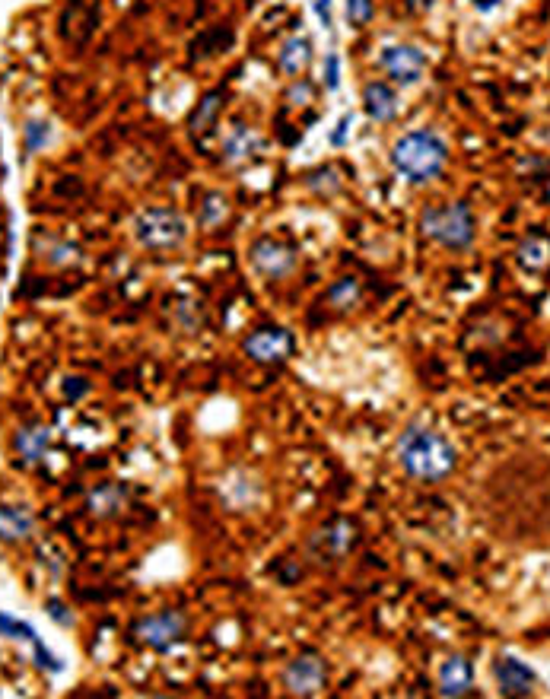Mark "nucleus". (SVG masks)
Masks as SVG:
<instances>
[{"instance_id":"1","label":"nucleus","mask_w":550,"mask_h":699,"mask_svg":"<svg viewBox=\"0 0 550 699\" xmlns=\"http://www.w3.org/2000/svg\"><path fill=\"white\" fill-rule=\"evenodd\" d=\"M395 458L407 477L423 483H439L458 468V448L439 429L420 423L407 426L401 433L395 445Z\"/></svg>"},{"instance_id":"2","label":"nucleus","mask_w":550,"mask_h":699,"mask_svg":"<svg viewBox=\"0 0 550 699\" xmlns=\"http://www.w3.org/2000/svg\"><path fill=\"white\" fill-rule=\"evenodd\" d=\"M388 163L407 185H430L449 166V143L430 128L407 131L392 143Z\"/></svg>"},{"instance_id":"3","label":"nucleus","mask_w":550,"mask_h":699,"mask_svg":"<svg viewBox=\"0 0 550 699\" xmlns=\"http://www.w3.org/2000/svg\"><path fill=\"white\" fill-rule=\"evenodd\" d=\"M420 232L449 252H468L477 239V217L471 204L449 201V204H430L420 213Z\"/></svg>"},{"instance_id":"4","label":"nucleus","mask_w":550,"mask_h":699,"mask_svg":"<svg viewBox=\"0 0 550 699\" xmlns=\"http://www.w3.org/2000/svg\"><path fill=\"white\" fill-rule=\"evenodd\" d=\"M360 544V525L353 518H328V522L318 525L309 537H306V560L312 566H337L344 563L353 550Z\"/></svg>"},{"instance_id":"5","label":"nucleus","mask_w":550,"mask_h":699,"mask_svg":"<svg viewBox=\"0 0 550 699\" xmlns=\"http://www.w3.org/2000/svg\"><path fill=\"white\" fill-rule=\"evenodd\" d=\"M134 239L150 252H172L188 239V220L172 207H147L134 217Z\"/></svg>"},{"instance_id":"6","label":"nucleus","mask_w":550,"mask_h":699,"mask_svg":"<svg viewBox=\"0 0 550 699\" xmlns=\"http://www.w3.org/2000/svg\"><path fill=\"white\" fill-rule=\"evenodd\" d=\"M185 636H188V617L182 611H175V607H166V611H156L134 623V639L159 655H166L175 645H182Z\"/></svg>"},{"instance_id":"7","label":"nucleus","mask_w":550,"mask_h":699,"mask_svg":"<svg viewBox=\"0 0 550 699\" xmlns=\"http://www.w3.org/2000/svg\"><path fill=\"white\" fill-rule=\"evenodd\" d=\"M296 350V340L287 328H277V325H264L255 328L242 340V353L248 356L252 363L258 366H277V363H287Z\"/></svg>"},{"instance_id":"8","label":"nucleus","mask_w":550,"mask_h":699,"mask_svg":"<svg viewBox=\"0 0 550 699\" xmlns=\"http://www.w3.org/2000/svg\"><path fill=\"white\" fill-rule=\"evenodd\" d=\"M248 264H252V271L261 274L264 280H283L296 271V252H293V245H287L283 239L258 236L248 245Z\"/></svg>"},{"instance_id":"9","label":"nucleus","mask_w":550,"mask_h":699,"mask_svg":"<svg viewBox=\"0 0 550 699\" xmlns=\"http://www.w3.org/2000/svg\"><path fill=\"white\" fill-rule=\"evenodd\" d=\"M283 687L293 696H322L328 687V661L318 652L296 655L287 668H283Z\"/></svg>"},{"instance_id":"10","label":"nucleus","mask_w":550,"mask_h":699,"mask_svg":"<svg viewBox=\"0 0 550 699\" xmlns=\"http://www.w3.org/2000/svg\"><path fill=\"white\" fill-rule=\"evenodd\" d=\"M379 67L388 74V80L398 86H417L427 74V51L417 45H385L379 55Z\"/></svg>"},{"instance_id":"11","label":"nucleus","mask_w":550,"mask_h":699,"mask_svg":"<svg viewBox=\"0 0 550 699\" xmlns=\"http://www.w3.org/2000/svg\"><path fill=\"white\" fill-rule=\"evenodd\" d=\"M0 636L16 639V642H29V645H32V661H35V665H39L42 671H48V674H61V671H64V661L42 642V636L35 633L32 623H26V620H20V617H13V614H7V611H0Z\"/></svg>"},{"instance_id":"12","label":"nucleus","mask_w":550,"mask_h":699,"mask_svg":"<svg viewBox=\"0 0 550 699\" xmlns=\"http://www.w3.org/2000/svg\"><path fill=\"white\" fill-rule=\"evenodd\" d=\"M220 153H223V166L239 169V166L252 163L255 156L264 153V137L252 128V124L233 121V124L226 128V134H223Z\"/></svg>"},{"instance_id":"13","label":"nucleus","mask_w":550,"mask_h":699,"mask_svg":"<svg viewBox=\"0 0 550 699\" xmlns=\"http://www.w3.org/2000/svg\"><path fill=\"white\" fill-rule=\"evenodd\" d=\"M493 680H496V687H500L503 696H531L538 687V674L516 655H496Z\"/></svg>"},{"instance_id":"14","label":"nucleus","mask_w":550,"mask_h":699,"mask_svg":"<svg viewBox=\"0 0 550 699\" xmlns=\"http://www.w3.org/2000/svg\"><path fill=\"white\" fill-rule=\"evenodd\" d=\"M363 112L369 121H376V124H392L401 112V99L395 93V86L392 83H385V80H372L363 86Z\"/></svg>"},{"instance_id":"15","label":"nucleus","mask_w":550,"mask_h":699,"mask_svg":"<svg viewBox=\"0 0 550 699\" xmlns=\"http://www.w3.org/2000/svg\"><path fill=\"white\" fill-rule=\"evenodd\" d=\"M436 684H439V696L446 699H461V696H471L474 693V668L465 655H452L439 665L436 674Z\"/></svg>"},{"instance_id":"16","label":"nucleus","mask_w":550,"mask_h":699,"mask_svg":"<svg viewBox=\"0 0 550 699\" xmlns=\"http://www.w3.org/2000/svg\"><path fill=\"white\" fill-rule=\"evenodd\" d=\"M516 261L525 274H535V277L550 274V236L547 232L531 229L516 248Z\"/></svg>"},{"instance_id":"17","label":"nucleus","mask_w":550,"mask_h":699,"mask_svg":"<svg viewBox=\"0 0 550 699\" xmlns=\"http://www.w3.org/2000/svg\"><path fill=\"white\" fill-rule=\"evenodd\" d=\"M312 58H315L312 39H309V35H303V32H296V35H290V39L280 45V51H277V70H280V74H287V77H299V74H306V70H309Z\"/></svg>"},{"instance_id":"18","label":"nucleus","mask_w":550,"mask_h":699,"mask_svg":"<svg viewBox=\"0 0 550 699\" xmlns=\"http://www.w3.org/2000/svg\"><path fill=\"white\" fill-rule=\"evenodd\" d=\"M16 455H20V461L26 464V468H35V464H42L45 455H48V445H51V429L45 423H29L23 429H16Z\"/></svg>"},{"instance_id":"19","label":"nucleus","mask_w":550,"mask_h":699,"mask_svg":"<svg viewBox=\"0 0 550 699\" xmlns=\"http://www.w3.org/2000/svg\"><path fill=\"white\" fill-rule=\"evenodd\" d=\"M86 509L96 518H115L128 509V487L124 483H99V487L86 496Z\"/></svg>"},{"instance_id":"20","label":"nucleus","mask_w":550,"mask_h":699,"mask_svg":"<svg viewBox=\"0 0 550 699\" xmlns=\"http://www.w3.org/2000/svg\"><path fill=\"white\" fill-rule=\"evenodd\" d=\"M35 534V515L26 506H0V541L23 544Z\"/></svg>"},{"instance_id":"21","label":"nucleus","mask_w":550,"mask_h":699,"mask_svg":"<svg viewBox=\"0 0 550 699\" xmlns=\"http://www.w3.org/2000/svg\"><path fill=\"white\" fill-rule=\"evenodd\" d=\"M223 99H226L223 89H214V93H207L198 105H194V112L188 118L191 134H201L204 137V134L214 131V124H217V118L223 112Z\"/></svg>"},{"instance_id":"22","label":"nucleus","mask_w":550,"mask_h":699,"mask_svg":"<svg viewBox=\"0 0 550 699\" xmlns=\"http://www.w3.org/2000/svg\"><path fill=\"white\" fill-rule=\"evenodd\" d=\"M360 299H363V283L360 277H341V280H334L328 286V293H325V302L334 309V312H350V309H357L360 306Z\"/></svg>"},{"instance_id":"23","label":"nucleus","mask_w":550,"mask_h":699,"mask_svg":"<svg viewBox=\"0 0 550 699\" xmlns=\"http://www.w3.org/2000/svg\"><path fill=\"white\" fill-rule=\"evenodd\" d=\"M226 217H229V197H226L223 191H210V194H204L201 213H198V223H201L204 229H217Z\"/></svg>"},{"instance_id":"24","label":"nucleus","mask_w":550,"mask_h":699,"mask_svg":"<svg viewBox=\"0 0 550 699\" xmlns=\"http://www.w3.org/2000/svg\"><path fill=\"white\" fill-rule=\"evenodd\" d=\"M306 188L318 197H334L337 191H341V172H337L334 166H322V169H312L306 175Z\"/></svg>"},{"instance_id":"25","label":"nucleus","mask_w":550,"mask_h":699,"mask_svg":"<svg viewBox=\"0 0 550 699\" xmlns=\"http://www.w3.org/2000/svg\"><path fill=\"white\" fill-rule=\"evenodd\" d=\"M51 140V124L42 118H29L23 128V150L26 153H39L45 143Z\"/></svg>"},{"instance_id":"26","label":"nucleus","mask_w":550,"mask_h":699,"mask_svg":"<svg viewBox=\"0 0 550 699\" xmlns=\"http://www.w3.org/2000/svg\"><path fill=\"white\" fill-rule=\"evenodd\" d=\"M344 16L350 29H366L376 16V0H344Z\"/></svg>"},{"instance_id":"27","label":"nucleus","mask_w":550,"mask_h":699,"mask_svg":"<svg viewBox=\"0 0 550 699\" xmlns=\"http://www.w3.org/2000/svg\"><path fill=\"white\" fill-rule=\"evenodd\" d=\"M45 611H48V617L55 620L58 626H64V630H70V626L77 623V620H74V611H67V604H64L61 598H48V601H45Z\"/></svg>"},{"instance_id":"28","label":"nucleus","mask_w":550,"mask_h":699,"mask_svg":"<svg viewBox=\"0 0 550 699\" xmlns=\"http://www.w3.org/2000/svg\"><path fill=\"white\" fill-rule=\"evenodd\" d=\"M322 83H325L328 93H337V89H341V55H334V51L325 58V77H322Z\"/></svg>"},{"instance_id":"29","label":"nucleus","mask_w":550,"mask_h":699,"mask_svg":"<svg viewBox=\"0 0 550 699\" xmlns=\"http://www.w3.org/2000/svg\"><path fill=\"white\" fill-rule=\"evenodd\" d=\"M287 102H290V105H306V102H312V83L296 77V83L290 86V93H287Z\"/></svg>"},{"instance_id":"30","label":"nucleus","mask_w":550,"mask_h":699,"mask_svg":"<svg viewBox=\"0 0 550 699\" xmlns=\"http://www.w3.org/2000/svg\"><path fill=\"white\" fill-rule=\"evenodd\" d=\"M312 10L318 16V23H322V29H334V0H312Z\"/></svg>"},{"instance_id":"31","label":"nucleus","mask_w":550,"mask_h":699,"mask_svg":"<svg viewBox=\"0 0 550 699\" xmlns=\"http://www.w3.org/2000/svg\"><path fill=\"white\" fill-rule=\"evenodd\" d=\"M350 124H353V115H350V112H347V115H341V121H337V128H334V131H331V137H328V140H331V147H344L347 137H350V131H353Z\"/></svg>"},{"instance_id":"32","label":"nucleus","mask_w":550,"mask_h":699,"mask_svg":"<svg viewBox=\"0 0 550 699\" xmlns=\"http://www.w3.org/2000/svg\"><path fill=\"white\" fill-rule=\"evenodd\" d=\"M86 391H90V382L86 379H64V398L67 401H80Z\"/></svg>"},{"instance_id":"33","label":"nucleus","mask_w":550,"mask_h":699,"mask_svg":"<svg viewBox=\"0 0 550 699\" xmlns=\"http://www.w3.org/2000/svg\"><path fill=\"white\" fill-rule=\"evenodd\" d=\"M404 4L411 13H430L433 10V0H404Z\"/></svg>"},{"instance_id":"34","label":"nucleus","mask_w":550,"mask_h":699,"mask_svg":"<svg viewBox=\"0 0 550 699\" xmlns=\"http://www.w3.org/2000/svg\"><path fill=\"white\" fill-rule=\"evenodd\" d=\"M471 4H474V10H481V13H493L496 7L503 4V0H471Z\"/></svg>"}]
</instances>
